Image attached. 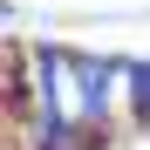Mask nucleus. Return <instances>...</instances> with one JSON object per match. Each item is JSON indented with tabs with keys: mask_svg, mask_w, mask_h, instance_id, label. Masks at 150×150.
<instances>
[{
	"mask_svg": "<svg viewBox=\"0 0 150 150\" xmlns=\"http://www.w3.org/2000/svg\"><path fill=\"white\" fill-rule=\"evenodd\" d=\"M123 75H130V82H123L130 89V123L150 137V62L143 55H123Z\"/></svg>",
	"mask_w": 150,
	"mask_h": 150,
	"instance_id": "1",
	"label": "nucleus"
}]
</instances>
